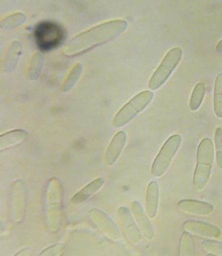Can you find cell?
<instances>
[{"instance_id": "obj_1", "label": "cell", "mask_w": 222, "mask_h": 256, "mask_svg": "<svg viewBox=\"0 0 222 256\" xmlns=\"http://www.w3.org/2000/svg\"><path fill=\"white\" fill-rule=\"evenodd\" d=\"M127 26V22L122 19L98 24L73 38L64 48L63 54L73 56L86 52L114 40L126 30Z\"/></svg>"}, {"instance_id": "obj_2", "label": "cell", "mask_w": 222, "mask_h": 256, "mask_svg": "<svg viewBox=\"0 0 222 256\" xmlns=\"http://www.w3.org/2000/svg\"><path fill=\"white\" fill-rule=\"evenodd\" d=\"M215 158L213 142L207 138L202 140L197 152V164L194 172L193 185L197 190L204 188L210 178Z\"/></svg>"}, {"instance_id": "obj_3", "label": "cell", "mask_w": 222, "mask_h": 256, "mask_svg": "<svg viewBox=\"0 0 222 256\" xmlns=\"http://www.w3.org/2000/svg\"><path fill=\"white\" fill-rule=\"evenodd\" d=\"M154 92L145 90L138 94L118 112L112 122L116 128L128 124L149 106L154 98Z\"/></svg>"}, {"instance_id": "obj_4", "label": "cell", "mask_w": 222, "mask_h": 256, "mask_svg": "<svg viewBox=\"0 0 222 256\" xmlns=\"http://www.w3.org/2000/svg\"><path fill=\"white\" fill-rule=\"evenodd\" d=\"M182 56L183 51L179 47L172 48L168 52L150 78L148 85L150 90H156L164 84L179 65Z\"/></svg>"}, {"instance_id": "obj_5", "label": "cell", "mask_w": 222, "mask_h": 256, "mask_svg": "<svg viewBox=\"0 0 222 256\" xmlns=\"http://www.w3.org/2000/svg\"><path fill=\"white\" fill-rule=\"evenodd\" d=\"M182 136L173 135L163 145L151 167V174L157 178L164 175L174 160L182 144Z\"/></svg>"}, {"instance_id": "obj_6", "label": "cell", "mask_w": 222, "mask_h": 256, "mask_svg": "<svg viewBox=\"0 0 222 256\" xmlns=\"http://www.w3.org/2000/svg\"><path fill=\"white\" fill-rule=\"evenodd\" d=\"M184 228L190 234L200 237L216 239L221 237L220 230L214 225L194 220H186Z\"/></svg>"}, {"instance_id": "obj_7", "label": "cell", "mask_w": 222, "mask_h": 256, "mask_svg": "<svg viewBox=\"0 0 222 256\" xmlns=\"http://www.w3.org/2000/svg\"><path fill=\"white\" fill-rule=\"evenodd\" d=\"M127 142L125 132L120 131L113 136L105 154V162L108 166L114 164L121 156Z\"/></svg>"}, {"instance_id": "obj_8", "label": "cell", "mask_w": 222, "mask_h": 256, "mask_svg": "<svg viewBox=\"0 0 222 256\" xmlns=\"http://www.w3.org/2000/svg\"><path fill=\"white\" fill-rule=\"evenodd\" d=\"M132 208L133 214L142 234L148 240H153L154 238V229L142 205L139 202L135 201L132 204Z\"/></svg>"}, {"instance_id": "obj_9", "label": "cell", "mask_w": 222, "mask_h": 256, "mask_svg": "<svg viewBox=\"0 0 222 256\" xmlns=\"http://www.w3.org/2000/svg\"><path fill=\"white\" fill-rule=\"evenodd\" d=\"M178 206L183 212L196 216H209L214 211V206L210 204L195 200H181Z\"/></svg>"}, {"instance_id": "obj_10", "label": "cell", "mask_w": 222, "mask_h": 256, "mask_svg": "<svg viewBox=\"0 0 222 256\" xmlns=\"http://www.w3.org/2000/svg\"><path fill=\"white\" fill-rule=\"evenodd\" d=\"M22 45L18 41H14L7 48L1 63V70L4 73L12 72L16 67L21 55Z\"/></svg>"}, {"instance_id": "obj_11", "label": "cell", "mask_w": 222, "mask_h": 256, "mask_svg": "<svg viewBox=\"0 0 222 256\" xmlns=\"http://www.w3.org/2000/svg\"><path fill=\"white\" fill-rule=\"evenodd\" d=\"M119 214L128 239L133 244H139L142 238V233L129 210L126 208H121Z\"/></svg>"}, {"instance_id": "obj_12", "label": "cell", "mask_w": 222, "mask_h": 256, "mask_svg": "<svg viewBox=\"0 0 222 256\" xmlns=\"http://www.w3.org/2000/svg\"><path fill=\"white\" fill-rule=\"evenodd\" d=\"M159 199V185L157 182L151 181L148 186L146 196V212L151 219H154L157 214Z\"/></svg>"}, {"instance_id": "obj_13", "label": "cell", "mask_w": 222, "mask_h": 256, "mask_svg": "<svg viewBox=\"0 0 222 256\" xmlns=\"http://www.w3.org/2000/svg\"><path fill=\"white\" fill-rule=\"evenodd\" d=\"M27 132L23 130H14L5 132L0 136V150H6L21 144L26 140Z\"/></svg>"}, {"instance_id": "obj_14", "label": "cell", "mask_w": 222, "mask_h": 256, "mask_svg": "<svg viewBox=\"0 0 222 256\" xmlns=\"http://www.w3.org/2000/svg\"><path fill=\"white\" fill-rule=\"evenodd\" d=\"M104 184L105 180L102 178L93 180L73 196L71 200L72 202L78 204L86 200L100 190Z\"/></svg>"}, {"instance_id": "obj_15", "label": "cell", "mask_w": 222, "mask_h": 256, "mask_svg": "<svg viewBox=\"0 0 222 256\" xmlns=\"http://www.w3.org/2000/svg\"><path fill=\"white\" fill-rule=\"evenodd\" d=\"M83 71V66L81 63H77L69 72L64 80L61 90L64 92H70L75 86L81 78Z\"/></svg>"}, {"instance_id": "obj_16", "label": "cell", "mask_w": 222, "mask_h": 256, "mask_svg": "<svg viewBox=\"0 0 222 256\" xmlns=\"http://www.w3.org/2000/svg\"><path fill=\"white\" fill-rule=\"evenodd\" d=\"M44 58L40 52L33 54L28 66V76L32 80H37L40 76L43 66Z\"/></svg>"}, {"instance_id": "obj_17", "label": "cell", "mask_w": 222, "mask_h": 256, "mask_svg": "<svg viewBox=\"0 0 222 256\" xmlns=\"http://www.w3.org/2000/svg\"><path fill=\"white\" fill-rule=\"evenodd\" d=\"M214 108L216 116L222 118V73L217 76L215 80Z\"/></svg>"}, {"instance_id": "obj_18", "label": "cell", "mask_w": 222, "mask_h": 256, "mask_svg": "<svg viewBox=\"0 0 222 256\" xmlns=\"http://www.w3.org/2000/svg\"><path fill=\"white\" fill-rule=\"evenodd\" d=\"M205 94V84L201 82L197 84L192 92L190 100V108L192 111H196L199 109L203 102Z\"/></svg>"}, {"instance_id": "obj_19", "label": "cell", "mask_w": 222, "mask_h": 256, "mask_svg": "<svg viewBox=\"0 0 222 256\" xmlns=\"http://www.w3.org/2000/svg\"><path fill=\"white\" fill-rule=\"evenodd\" d=\"M26 20L25 14L16 12L4 18L0 22V28L3 30H10L22 26Z\"/></svg>"}, {"instance_id": "obj_20", "label": "cell", "mask_w": 222, "mask_h": 256, "mask_svg": "<svg viewBox=\"0 0 222 256\" xmlns=\"http://www.w3.org/2000/svg\"><path fill=\"white\" fill-rule=\"evenodd\" d=\"M180 254L182 256H192L195 254V243L188 232L182 235L180 242Z\"/></svg>"}, {"instance_id": "obj_21", "label": "cell", "mask_w": 222, "mask_h": 256, "mask_svg": "<svg viewBox=\"0 0 222 256\" xmlns=\"http://www.w3.org/2000/svg\"><path fill=\"white\" fill-rule=\"evenodd\" d=\"M216 159L219 168L222 170V129L217 128L214 135Z\"/></svg>"}, {"instance_id": "obj_22", "label": "cell", "mask_w": 222, "mask_h": 256, "mask_svg": "<svg viewBox=\"0 0 222 256\" xmlns=\"http://www.w3.org/2000/svg\"><path fill=\"white\" fill-rule=\"evenodd\" d=\"M204 248L207 252L215 255L222 256V242L213 240L204 241Z\"/></svg>"}, {"instance_id": "obj_23", "label": "cell", "mask_w": 222, "mask_h": 256, "mask_svg": "<svg viewBox=\"0 0 222 256\" xmlns=\"http://www.w3.org/2000/svg\"><path fill=\"white\" fill-rule=\"evenodd\" d=\"M216 50L217 52L220 54H222V40L217 44Z\"/></svg>"}]
</instances>
